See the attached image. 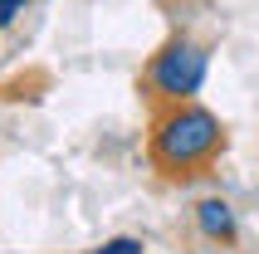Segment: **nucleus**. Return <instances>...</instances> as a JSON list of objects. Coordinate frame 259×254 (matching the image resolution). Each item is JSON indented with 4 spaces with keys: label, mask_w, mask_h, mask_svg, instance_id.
Here are the masks:
<instances>
[{
    "label": "nucleus",
    "mask_w": 259,
    "mask_h": 254,
    "mask_svg": "<svg viewBox=\"0 0 259 254\" xmlns=\"http://www.w3.org/2000/svg\"><path fill=\"white\" fill-rule=\"evenodd\" d=\"M196 225H201V235L210 244H220V249H230V244L240 240V220H235V210L220 196H210V200L196 205Z\"/></svg>",
    "instance_id": "3"
},
{
    "label": "nucleus",
    "mask_w": 259,
    "mask_h": 254,
    "mask_svg": "<svg viewBox=\"0 0 259 254\" xmlns=\"http://www.w3.org/2000/svg\"><path fill=\"white\" fill-rule=\"evenodd\" d=\"M25 5L29 0H0V29H10L20 15H25Z\"/></svg>",
    "instance_id": "5"
},
{
    "label": "nucleus",
    "mask_w": 259,
    "mask_h": 254,
    "mask_svg": "<svg viewBox=\"0 0 259 254\" xmlns=\"http://www.w3.org/2000/svg\"><path fill=\"white\" fill-rule=\"evenodd\" d=\"M93 254H147L142 240H132V235H117V240H103Z\"/></svg>",
    "instance_id": "4"
},
{
    "label": "nucleus",
    "mask_w": 259,
    "mask_h": 254,
    "mask_svg": "<svg viewBox=\"0 0 259 254\" xmlns=\"http://www.w3.org/2000/svg\"><path fill=\"white\" fill-rule=\"evenodd\" d=\"M225 152V127L210 108L201 103H161L152 117V137H147V156L161 176L171 181H191L201 176L215 156Z\"/></svg>",
    "instance_id": "1"
},
{
    "label": "nucleus",
    "mask_w": 259,
    "mask_h": 254,
    "mask_svg": "<svg viewBox=\"0 0 259 254\" xmlns=\"http://www.w3.org/2000/svg\"><path fill=\"white\" fill-rule=\"evenodd\" d=\"M205 73H210V54L205 44H196L191 34H171L157 54L147 59L142 83L157 103H191L205 88Z\"/></svg>",
    "instance_id": "2"
}]
</instances>
